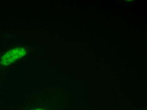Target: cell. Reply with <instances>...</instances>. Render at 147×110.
<instances>
[{
	"label": "cell",
	"instance_id": "cell-1",
	"mask_svg": "<svg viewBox=\"0 0 147 110\" xmlns=\"http://www.w3.org/2000/svg\"><path fill=\"white\" fill-rule=\"evenodd\" d=\"M26 51L22 47H18L10 51L3 56L2 63L7 65L16 61L26 54Z\"/></svg>",
	"mask_w": 147,
	"mask_h": 110
},
{
	"label": "cell",
	"instance_id": "cell-2",
	"mask_svg": "<svg viewBox=\"0 0 147 110\" xmlns=\"http://www.w3.org/2000/svg\"><path fill=\"white\" fill-rule=\"evenodd\" d=\"M34 110H45L42 109H36Z\"/></svg>",
	"mask_w": 147,
	"mask_h": 110
}]
</instances>
